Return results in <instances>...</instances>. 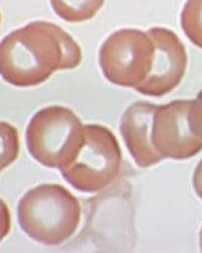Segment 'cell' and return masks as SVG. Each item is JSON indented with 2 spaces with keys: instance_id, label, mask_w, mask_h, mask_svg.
I'll return each mask as SVG.
<instances>
[{
  "instance_id": "6da1fadb",
  "label": "cell",
  "mask_w": 202,
  "mask_h": 253,
  "mask_svg": "<svg viewBox=\"0 0 202 253\" xmlns=\"http://www.w3.org/2000/svg\"><path fill=\"white\" fill-rule=\"evenodd\" d=\"M82 61L77 42L62 28L35 20L12 31L0 45V73L11 85L31 87Z\"/></svg>"
},
{
  "instance_id": "5bb4252c",
  "label": "cell",
  "mask_w": 202,
  "mask_h": 253,
  "mask_svg": "<svg viewBox=\"0 0 202 253\" xmlns=\"http://www.w3.org/2000/svg\"><path fill=\"white\" fill-rule=\"evenodd\" d=\"M199 246H200V251L202 252V228L199 231Z\"/></svg>"
},
{
  "instance_id": "7a4b0ae2",
  "label": "cell",
  "mask_w": 202,
  "mask_h": 253,
  "mask_svg": "<svg viewBox=\"0 0 202 253\" xmlns=\"http://www.w3.org/2000/svg\"><path fill=\"white\" fill-rule=\"evenodd\" d=\"M17 218L30 238L58 246L75 234L81 220V206L63 185L44 183L30 189L19 200Z\"/></svg>"
},
{
  "instance_id": "3957f363",
  "label": "cell",
  "mask_w": 202,
  "mask_h": 253,
  "mask_svg": "<svg viewBox=\"0 0 202 253\" xmlns=\"http://www.w3.org/2000/svg\"><path fill=\"white\" fill-rule=\"evenodd\" d=\"M84 140L82 121L62 105H51L36 112L26 132L30 154L42 165L60 170L73 162Z\"/></svg>"
},
{
  "instance_id": "8992f818",
  "label": "cell",
  "mask_w": 202,
  "mask_h": 253,
  "mask_svg": "<svg viewBox=\"0 0 202 253\" xmlns=\"http://www.w3.org/2000/svg\"><path fill=\"white\" fill-rule=\"evenodd\" d=\"M152 138L155 149L164 159H189L202 151V113L196 100L158 104Z\"/></svg>"
},
{
  "instance_id": "52a82bcc",
  "label": "cell",
  "mask_w": 202,
  "mask_h": 253,
  "mask_svg": "<svg viewBox=\"0 0 202 253\" xmlns=\"http://www.w3.org/2000/svg\"><path fill=\"white\" fill-rule=\"evenodd\" d=\"M148 33L155 44L152 70L135 90L147 96L160 97L170 93L183 79L187 68V53L184 44L173 31L152 28Z\"/></svg>"
},
{
  "instance_id": "277c9868",
  "label": "cell",
  "mask_w": 202,
  "mask_h": 253,
  "mask_svg": "<svg viewBox=\"0 0 202 253\" xmlns=\"http://www.w3.org/2000/svg\"><path fill=\"white\" fill-rule=\"evenodd\" d=\"M84 130L85 140L78 155L60 171L77 191L93 194L117 179L123 154L116 137L106 126L84 125Z\"/></svg>"
},
{
  "instance_id": "8fae6325",
  "label": "cell",
  "mask_w": 202,
  "mask_h": 253,
  "mask_svg": "<svg viewBox=\"0 0 202 253\" xmlns=\"http://www.w3.org/2000/svg\"><path fill=\"white\" fill-rule=\"evenodd\" d=\"M1 137H2V151H1V169L10 165L19 152L18 133L10 124L1 123Z\"/></svg>"
},
{
  "instance_id": "4fadbf2b",
  "label": "cell",
  "mask_w": 202,
  "mask_h": 253,
  "mask_svg": "<svg viewBox=\"0 0 202 253\" xmlns=\"http://www.w3.org/2000/svg\"><path fill=\"white\" fill-rule=\"evenodd\" d=\"M195 100L197 101V103L199 104V107H200V109H201V111H202V90L199 91V93L197 94Z\"/></svg>"
},
{
  "instance_id": "ba28073f",
  "label": "cell",
  "mask_w": 202,
  "mask_h": 253,
  "mask_svg": "<svg viewBox=\"0 0 202 253\" xmlns=\"http://www.w3.org/2000/svg\"><path fill=\"white\" fill-rule=\"evenodd\" d=\"M157 105L149 101L134 102L120 120V134L135 162L141 168L151 167L164 160L155 149L152 138Z\"/></svg>"
},
{
  "instance_id": "30bf717a",
  "label": "cell",
  "mask_w": 202,
  "mask_h": 253,
  "mask_svg": "<svg viewBox=\"0 0 202 253\" xmlns=\"http://www.w3.org/2000/svg\"><path fill=\"white\" fill-rule=\"evenodd\" d=\"M180 22L191 43L202 49V0L187 1L182 8Z\"/></svg>"
},
{
  "instance_id": "7c38bea8",
  "label": "cell",
  "mask_w": 202,
  "mask_h": 253,
  "mask_svg": "<svg viewBox=\"0 0 202 253\" xmlns=\"http://www.w3.org/2000/svg\"><path fill=\"white\" fill-rule=\"evenodd\" d=\"M193 188L200 200H202V159L198 162L192 177Z\"/></svg>"
},
{
  "instance_id": "5b68a950",
  "label": "cell",
  "mask_w": 202,
  "mask_h": 253,
  "mask_svg": "<svg viewBox=\"0 0 202 253\" xmlns=\"http://www.w3.org/2000/svg\"><path fill=\"white\" fill-rule=\"evenodd\" d=\"M154 55L155 44L148 32L121 29L101 45L99 65L109 82L135 88L149 76Z\"/></svg>"
},
{
  "instance_id": "9c48e42d",
  "label": "cell",
  "mask_w": 202,
  "mask_h": 253,
  "mask_svg": "<svg viewBox=\"0 0 202 253\" xmlns=\"http://www.w3.org/2000/svg\"><path fill=\"white\" fill-rule=\"evenodd\" d=\"M104 4L103 1H52L51 5L57 15L69 23L86 22L93 18Z\"/></svg>"
}]
</instances>
